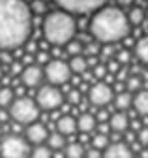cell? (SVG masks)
I'll return each instance as SVG.
<instances>
[{
	"label": "cell",
	"mask_w": 148,
	"mask_h": 158,
	"mask_svg": "<svg viewBox=\"0 0 148 158\" xmlns=\"http://www.w3.org/2000/svg\"><path fill=\"white\" fill-rule=\"evenodd\" d=\"M135 56L142 64H148V36H142L135 44Z\"/></svg>",
	"instance_id": "21"
},
{
	"label": "cell",
	"mask_w": 148,
	"mask_h": 158,
	"mask_svg": "<svg viewBox=\"0 0 148 158\" xmlns=\"http://www.w3.org/2000/svg\"><path fill=\"white\" fill-rule=\"evenodd\" d=\"M19 77H21V83H23L25 87H28V89L38 87V89H40L43 77H45V73H43V68H41L40 64H26L25 70H23V73H21Z\"/></svg>",
	"instance_id": "10"
},
{
	"label": "cell",
	"mask_w": 148,
	"mask_h": 158,
	"mask_svg": "<svg viewBox=\"0 0 148 158\" xmlns=\"http://www.w3.org/2000/svg\"><path fill=\"white\" fill-rule=\"evenodd\" d=\"M109 0H54V4H56L60 10L69 11L73 15H86L90 11L96 13Z\"/></svg>",
	"instance_id": "8"
},
{
	"label": "cell",
	"mask_w": 148,
	"mask_h": 158,
	"mask_svg": "<svg viewBox=\"0 0 148 158\" xmlns=\"http://www.w3.org/2000/svg\"><path fill=\"white\" fill-rule=\"evenodd\" d=\"M88 102L98 109L107 107L111 102H115V89L105 81H98L88 89Z\"/></svg>",
	"instance_id": "9"
},
{
	"label": "cell",
	"mask_w": 148,
	"mask_h": 158,
	"mask_svg": "<svg viewBox=\"0 0 148 158\" xmlns=\"http://www.w3.org/2000/svg\"><path fill=\"white\" fill-rule=\"evenodd\" d=\"M23 70H25V66H23L21 62H13V64H11V73L21 75V73H23Z\"/></svg>",
	"instance_id": "34"
},
{
	"label": "cell",
	"mask_w": 148,
	"mask_h": 158,
	"mask_svg": "<svg viewBox=\"0 0 148 158\" xmlns=\"http://www.w3.org/2000/svg\"><path fill=\"white\" fill-rule=\"evenodd\" d=\"M84 158H103V151H99V149H96V147H88Z\"/></svg>",
	"instance_id": "32"
},
{
	"label": "cell",
	"mask_w": 148,
	"mask_h": 158,
	"mask_svg": "<svg viewBox=\"0 0 148 158\" xmlns=\"http://www.w3.org/2000/svg\"><path fill=\"white\" fill-rule=\"evenodd\" d=\"M66 51H68L69 56L83 55V53H84V40H81V38H73L71 42L66 45Z\"/></svg>",
	"instance_id": "22"
},
{
	"label": "cell",
	"mask_w": 148,
	"mask_h": 158,
	"mask_svg": "<svg viewBox=\"0 0 148 158\" xmlns=\"http://www.w3.org/2000/svg\"><path fill=\"white\" fill-rule=\"evenodd\" d=\"M54 128H56V132H60L62 135L69 137V135H73V134L77 132V118L71 117V115H68V113H64V115H60L56 118Z\"/></svg>",
	"instance_id": "13"
},
{
	"label": "cell",
	"mask_w": 148,
	"mask_h": 158,
	"mask_svg": "<svg viewBox=\"0 0 148 158\" xmlns=\"http://www.w3.org/2000/svg\"><path fill=\"white\" fill-rule=\"evenodd\" d=\"M36 58H38V64H40V66L49 62V55H47V53H41V51H40L38 55H36Z\"/></svg>",
	"instance_id": "33"
},
{
	"label": "cell",
	"mask_w": 148,
	"mask_h": 158,
	"mask_svg": "<svg viewBox=\"0 0 148 158\" xmlns=\"http://www.w3.org/2000/svg\"><path fill=\"white\" fill-rule=\"evenodd\" d=\"M116 60H118V64H127L129 60H131V55H129L127 49H122V51L116 55Z\"/></svg>",
	"instance_id": "31"
},
{
	"label": "cell",
	"mask_w": 148,
	"mask_h": 158,
	"mask_svg": "<svg viewBox=\"0 0 148 158\" xmlns=\"http://www.w3.org/2000/svg\"><path fill=\"white\" fill-rule=\"evenodd\" d=\"M43 73H45V79L49 81V85H66L71 81V68H69V62H64L60 60V58H53V60H49L43 68Z\"/></svg>",
	"instance_id": "7"
},
{
	"label": "cell",
	"mask_w": 148,
	"mask_h": 158,
	"mask_svg": "<svg viewBox=\"0 0 148 158\" xmlns=\"http://www.w3.org/2000/svg\"><path fill=\"white\" fill-rule=\"evenodd\" d=\"M15 100V94L10 87H0V107H10Z\"/></svg>",
	"instance_id": "25"
},
{
	"label": "cell",
	"mask_w": 148,
	"mask_h": 158,
	"mask_svg": "<svg viewBox=\"0 0 148 158\" xmlns=\"http://www.w3.org/2000/svg\"><path fill=\"white\" fill-rule=\"evenodd\" d=\"M69 68H71V72L75 73V75H83V73L88 70V58H84V56H81V55L71 56V58H69Z\"/></svg>",
	"instance_id": "20"
},
{
	"label": "cell",
	"mask_w": 148,
	"mask_h": 158,
	"mask_svg": "<svg viewBox=\"0 0 148 158\" xmlns=\"http://www.w3.org/2000/svg\"><path fill=\"white\" fill-rule=\"evenodd\" d=\"M109 126H111V132L113 134H126L127 128H129V117L126 111H115L109 118Z\"/></svg>",
	"instance_id": "14"
},
{
	"label": "cell",
	"mask_w": 148,
	"mask_h": 158,
	"mask_svg": "<svg viewBox=\"0 0 148 158\" xmlns=\"http://www.w3.org/2000/svg\"><path fill=\"white\" fill-rule=\"evenodd\" d=\"M103 158H133V149L124 141H111L103 151Z\"/></svg>",
	"instance_id": "12"
},
{
	"label": "cell",
	"mask_w": 148,
	"mask_h": 158,
	"mask_svg": "<svg viewBox=\"0 0 148 158\" xmlns=\"http://www.w3.org/2000/svg\"><path fill=\"white\" fill-rule=\"evenodd\" d=\"M129 19L116 6H103L90 19L88 32L101 45H115L116 42L127 38L129 34Z\"/></svg>",
	"instance_id": "2"
},
{
	"label": "cell",
	"mask_w": 148,
	"mask_h": 158,
	"mask_svg": "<svg viewBox=\"0 0 148 158\" xmlns=\"http://www.w3.org/2000/svg\"><path fill=\"white\" fill-rule=\"evenodd\" d=\"M0 134H2V128H0Z\"/></svg>",
	"instance_id": "38"
},
{
	"label": "cell",
	"mask_w": 148,
	"mask_h": 158,
	"mask_svg": "<svg viewBox=\"0 0 148 158\" xmlns=\"http://www.w3.org/2000/svg\"><path fill=\"white\" fill-rule=\"evenodd\" d=\"M118 6H131L133 4V0H116Z\"/></svg>",
	"instance_id": "35"
},
{
	"label": "cell",
	"mask_w": 148,
	"mask_h": 158,
	"mask_svg": "<svg viewBox=\"0 0 148 158\" xmlns=\"http://www.w3.org/2000/svg\"><path fill=\"white\" fill-rule=\"evenodd\" d=\"M30 143L19 134H8L0 139V158H30Z\"/></svg>",
	"instance_id": "5"
},
{
	"label": "cell",
	"mask_w": 148,
	"mask_h": 158,
	"mask_svg": "<svg viewBox=\"0 0 148 158\" xmlns=\"http://www.w3.org/2000/svg\"><path fill=\"white\" fill-rule=\"evenodd\" d=\"M30 10H32V13H36V15H43L45 10H47L45 0H34V2L30 4Z\"/></svg>",
	"instance_id": "28"
},
{
	"label": "cell",
	"mask_w": 148,
	"mask_h": 158,
	"mask_svg": "<svg viewBox=\"0 0 148 158\" xmlns=\"http://www.w3.org/2000/svg\"><path fill=\"white\" fill-rule=\"evenodd\" d=\"M146 17H148V10H146Z\"/></svg>",
	"instance_id": "37"
},
{
	"label": "cell",
	"mask_w": 148,
	"mask_h": 158,
	"mask_svg": "<svg viewBox=\"0 0 148 158\" xmlns=\"http://www.w3.org/2000/svg\"><path fill=\"white\" fill-rule=\"evenodd\" d=\"M66 158H84L86 156V149L81 141H69L64 149Z\"/></svg>",
	"instance_id": "18"
},
{
	"label": "cell",
	"mask_w": 148,
	"mask_h": 158,
	"mask_svg": "<svg viewBox=\"0 0 148 158\" xmlns=\"http://www.w3.org/2000/svg\"><path fill=\"white\" fill-rule=\"evenodd\" d=\"M2 77H4V70H2V64H0V83H2Z\"/></svg>",
	"instance_id": "36"
},
{
	"label": "cell",
	"mask_w": 148,
	"mask_h": 158,
	"mask_svg": "<svg viewBox=\"0 0 148 158\" xmlns=\"http://www.w3.org/2000/svg\"><path fill=\"white\" fill-rule=\"evenodd\" d=\"M68 102L71 104V106H77L79 102H81V90H69V94H68Z\"/></svg>",
	"instance_id": "30"
},
{
	"label": "cell",
	"mask_w": 148,
	"mask_h": 158,
	"mask_svg": "<svg viewBox=\"0 0 148 158\" xmlns=\"http://www.w3.org/2000/svg\"><path fill=\"white\" fill-rule=\"evenodd\" d=\"M126 87H127L129 92H135V90L139 92V90H142V89H141V87H142V79H141L139 75H135V77L131 75V77L126 79Z\"/></svg>",
	"instance_id": "27"
},
{
	"label": "cell",
	"mask_w": 148,
	"mask_h": 158,
	"mask_svg": "<svg viewBox=\"0 0 148 158\" xmlns=\"http://www.w3.org/2000/svg\"><path fill=\"white\" fill-rule=\"evenodd\" d=\"M36 102H38L40 109L41 111H56L58 107L64 106V94L60 92L58 87L54 85H41L38 89V92H36Z\"/></svg>",
	"instance_id": "6"
},
{
	"label": "cell",
	"mask_w": 148,
	"mask_h": 158,
	"mask_svg": "<svg viewBox=\"0 0 148 158\" xmlns=\"http://www.w3.org/2000/svg\"><path fill=\"white\" fill-rule=\"evenodd\" d=\"M32 34V10L25 0H0V51L23 47Z\"/></svg>",
	"instance_id": "1"
},
{
	"label": "cell",
	"mask_w": 148,
	"mask_h": 158,
	"mask_svg": "<svg viewBox=\"0 0 148 158\" xmlns=\"http://www.w3.org/2000/svg\"><path fill=\"white\" fill-rule=\"evenodd\" d=\"M98 118L94 113H90V111H83L79 117H77V130L81 134H92L94 130H98Z\"/></svg>",
	"instance_id": "15"
},
{
	"label": "cell",
	"mask_w": 148,
	"mask_h": 158,
	"mask_svg": "<svg viewBox=\"0 0 148 158\" xmlns=\"http://www.w3.org/2000/svg\"><path fill=\"white\" fill-rule=\"evenodd\" d=\"M68 137L66 135H62L60 132H56V130H54V132H51L49 134V139H47V145L53 149V151H64L66 149V145H68Z\"/></svg>",
	"instance_id": "19"
},
{
	"label": "cell",
	"mask_w": 148,
	"mask_h": 158,
	"mask_svg": "<svg viewBox=\"0 0 148 158\" xmlns=\"http://www.w3.org/2000/svg\"><path fill=\"white\" fill-rule=\"evenodd\" d=\"M127 19H129V25H135V27H139V25H142V21L146 19V11H144L142 8L135 6V8H131V10H129V13H127Z\"/></svg>",
	"instance_id": "23"
},
{
	"label": "cell",
	"mask_w": 148,
	"mask_h": 158,
	"mask_svg": "<svg viewBox=\"0 0 148 158\" xmlns=\"http://www.w3.org/2000/svg\"><path fill=\"white\" fill-rule=\"evenodd\" d=\"M115 107L116 111H127L129 107H133V94L129 90H124V92H116L115 94Z\"/></svg>",
	"instance_id": "17"
},
{
	"label": "cell",
	"mask_w": 148,
	"mask_h": 158,
	"mask_svg": "<svg viewBox=\"0 0 148 158\" xmlns=\"http://www.w3.org/2000/svg\"><path fill=\"white\" fill-rule=\"evenodd\" d=\"M53 156H54V151H53L47 143L36 145V147L32 149V152H30V158H53Z\"/></svg>",
	"instance_id": "24"
},
{
	"label": "cell",
	"mask_w": 148,
	"mask_h": 158,
	"mask_svg": "<svg viewBox=\"0 0 148 158\" xmlns=\"http://www.w3.org/2000/svg\"><path fill=\"white\" fill-rule=\"evenodd\" d=\"M41 32L43 40L53 47H62L68 45L77 34V21L73 13L64 11V10H53L45 15L41 23Z\"/></svg>",
	"instance_id": "3"
},
{
	"label": "cell",
	"mask_w": 148,
	"mask_h": 158,
	"mask_svg": "<svg viewBox=\"0 0 148 158\" xmlns=\"http://www.w3.org/2000/svg\"><path fill=\"white\" fill-rule=\"evenodd\" d=\"M8 111H10V118H13L17 124L28 126L32 123H38L41 109H40L38 102L32 100L30 96H17L13 104L8 107Z\"/></svg>",
	"instance_id": "4"
},
{
	"label": "cell",
	"mask_w": 148,
	"mask_h": 158,
	"mask_svg": "<svg viewBox=\"0 0 148 158\" xmlns=\"http://www.w3.org/2000/svg\"><path fill=\"white\" fill-rule=\"evenodd\" d=\"M49 130H47V126L43 124V123H32V124H28L26 128H25V137H26V141L30 143V145H43V143H47V139H49Z\"/></svg>",
	"instance_id": "11"
},
{
	"label": "cell",
	"mask_w": 148,
	"mask_h": 158,
	"mask_svg": "<svg viewBox=\"0 0 148 158\" xmlns=\"http://www.w3.org/2000/svg\"><path fill=\"white\" fill-rule=\"evenodd\" d=\"M133 109L141 117H148V89L139 90L133 94Z\"/></svg>",
	"instance_id": "16"
},
{
	"label": "cell",
	"mask_w": 148,
	"mask_h": 158,
	"mask_svg": "<svg viewBox=\"0 0 148 158\" xmlns=\"http://www.w3.org/2000/svg\"><path fill=\"white\" fill-rule=\"evenodd\" d=\"M109 145H111V139H109L107 134H99V132H98L94 137H92V147H96V149H99V151H105Z\"/></svg>",
	"instance_id": "26"
},
{
	"label": "cell",
	"mask_w": 148,
	"mask_h": 158,
	"mask_svg": "<svg viewBox=\"0 0 148 158\" xmlns=\"http://www.w3.org/2000/svg\"><path fill=\"white\" fill-rule=\"evenodd\" d=\"M137 141H139V145L144 149V147H148V126H142L139 132H137Z\"/></svg>",
	"instance_id": "29"
}]
</instances>
